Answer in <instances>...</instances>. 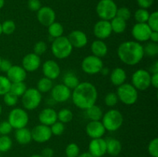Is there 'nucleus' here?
Segmentation results:
<instances>
[{"mask_svg": "<svg viewBox=\"0 0 158 157\" xmlns=\"http://www.w3.org/2000/svg\"><path fill=\"white\" fill-rule=\"evenodd\" d=\"M73 104L80 109H88L96 104L98 97L97 88L89 82L80 83L71 94Z\"/></svg>", "mask_w": 158, "mask_h": 157, "instance_id": "nucleus-1", "label": "nucleus"}, {"mask_svg": "<svg viewBox=\"0 0 158 157\" xmlns=\"http://www.w3.org/2000/svg\"><path fill=\"white\" fill-rule=\"evenodd\" d=\"M117 55L120 61L127 66L138 64L144 56L143 47L136 41H127L122 42L117 49Z\"/></svg>", "mask_w": 158, "mask_h": 157, "instance_id": "nucleus-2", "label": "nucleus"}, {"mask_svg": "<svg viewBox=\"0 0 158 157\" xmlns=\"http://www.w3.org/2000/svg\"><path fill=\"white\" fill-rule=\"evenodd\" d=\"M73 47L66 36H60L54 38L51 45V51L54 56L59 59L68 58L72 54Z\"/></svg>", "mask_w": 158, "mask_h": 157, "instance_id": "nucleus-3", "label": "nucleus"}, {"mask_svg": "<svg viewBox=\"0 0 158 157\" xmlns=\"http://www.w3.org/2000/svg\"><path fill=\"white\" fill-rule=\"evenodd\" d=\"M102 123L106 131L115 132L120 129L123 123V116L117 109H110L103 114L102 117Z\"/></svg>", "mask_w": 158, "mask_h": 157, "instance_id": "nucleus-4", "label": "nucleus"}, {"mask_svg": "<svg viewBox=\"0 0 158 157\" xmlns=\"http://www.w3.org/2000/svg\"><path fill=\"white\" fill-rule=\"evenodd\" d=\"M117 95L124 105L132 106L138 99V91L131 83H123L117 88Z\"/></svg>", "mask_w": 158, "mask_h": 157, "instance_id": "nucleus-5", "label": "nucleus"}, {"mask_svg": "<svg viewBox=\"0 0 158 157\" xmlns=\"http://www.w3.org/2000/svg\"><path fill=\"white\" fill-rule=\"evenodd\" d=\"M117 9L114 0H100L97 5L96 11L100 19L110 21L117 15Z\"/></svg>", "mask_w": 158, "mask_h": 157, "instance_id": "nucleus-6", "label": "nucleus"}, {"mask_svg": "<svg viewBox=\"0 0 158 157\" xmlns=\"http://www.w3.org/2000/svg\"><path fill=\"white\" fill-rule=\"evenodd\" d=\"M42 101V93L35 88H29L22 95V103L26 110L32 111L36 109Z\"/></svg>", "mask_w": 158, "mask_h": 157, "instance_id": "nucleus-7", "label": "nucleus"}, {"mask_svg": "<svg viewBox=\"0 0 158 157\" xmlns=\"http://www.w3.org/2000/svg\"><path fill=\"white\" fill-rule=\"evenodd\" d=\"M29 115L25 109L21 108H15L9 112L8 120L12 129H19L26 127L29 123Z\"/></svg>", "mask_w": 158, "mask_h": 157, "instance_id": "nucleus-8", "label": "nucleus"}, {"mask_svg": "<svg viewBox=\"0 0 158 157\" xmlns=\"http://www.w3.org/2000/svg\"><path fill=\"white\" fill-rule=\"evenodd\" d=\"M151 75L148 71L140 69L134 72L131 78V84L137 91L147 90L151 86Z\"/></svg>", "mask_w": 158, "mask_h": 157, "instance_id": "nucleus-9", "label": "nucleus"}, {"mask_svg": "<svg viewBox=\"0 0 158 157\" xmlns=\"http://www.w3.org/2000/svg\"><path fill=\"white\" fill-rule=\"evenodd\" d=\"M103 68V62L99 57L94 55L85 57L81 62V69L88 75H96L101 72Z\"/></svg>", "mask_w": 158, "mask_h": 157, "instance_id": "nucleus-10", "label": "nucleus"}, {"mask_svg": "<svg viewBox=\"0 0 158 157\" xmlns=\"http://www.w3.org/2000/svg\"><path fill=\"white\" fill-rule=\"evenodd\" d=\"M31 135L32 140L38 143H44L50 139L52 134L49 126L40 124L31 130Z\"/></svg>", "mask_w": 158, "mask_h": 157, "instance_id": "nucleus-11", "label": "nucleus"}, {"mask_svg": "<svg viewBox=\"0 0 158 157\" xmlns=\"http://www.w3.org/2000/svg\"><path fill=\"white\" fill-rule=\"evenodd\" d=\"M152 30L147 23H136L132 28L131 34L136 42H144L149 40Z\"/></svg>", "mask_w": 158, "mask_h": 157, "instance_id": "nucleus-12", "label": "nucleus"}, {"mask_svg": "<svg viewBox=\"0 0 158 157\" xmlns=\"http://www.w3.org/2000/svg\"><path fill=\"white\" fill-rule=\"evenodd\" d=\"M51 95L56 103H64L71 98V89L66 87L64 84H58L53 86L51 89Z\"/></svg>", "mask_w": 158, "mask_h": 157, "instance_id": "nucleus-13", "label": "nucleus"}, {"mask_svg": "<svg viewBox=\"0 0 158 157\" xmlns=\"http://www.w3.org/2000/svg\"><path fill=\"white\" fill-rule=\"evenodd\" d=\"M112 32L110 21L100 19L94 26V35L98 39L103 40L109 38Z\"/></svg>", "mask_w": 158, "mask_h": 157, "instance_id": "nucleus-14", "label": "nucleus"}, {"mask_svg": "<svg viewBox=\"0 0 158 157\" xmlns=\"http://www.w3.org/2000/svg\"><path fill=\"white\" fill-rule=\"evenodd\" d=\"M37 19L43 26L48 27L56 22L55 11L49 6H43L37 11Z\"/></svg>", "mask_w": 158, "mask_h": 157, "instance_id": "nucleus-15", "label": "nucleus"}, {"mask_svg": "<svg viewBox=\"0 0 158 157\" xmlns=\"http://www.w3.org/2000/svg\"><path fill=\"white\" fill-rule=\"evenodd\" d=\"M22 66L23 69L29 72L36 71L41 66V58L34 52L26 54L22 61Z\"/></svg>", "mask_w": 158, "mask_h": 157, "instance_id": "nucleus-16", "label": "nucleus"}, {"mask_svg": "<svg viewBox=\"0 0 158 157\" xmlns=\"http://www.w3.org/2000/svg\"><path fill=\"white\" fill-rule=\"evenodd\" d=\"M42 69L44 77L51 80L56 79L61 72V69L58 63L52 59L46 60L42 66Z\"/></svg>", "mask_w": 158, "mask_h": 157, "instance_id": "nucleus-17", "label": "nucleus"}, {"mask_svg": "<svg viewBox=\"0 0 158 157\" xmlns=\"http://www.w3.org/2000/svg\"><path fill=\"white\" fill-rule=\"evenodd\" d=\"M68 39L73 48L82 49L86 46L88 38L84 32L80 30H73L68 35Z\"/></svg>", "mask_w": 158, "mask_h": 157, "instance_id": "nucleus-18", "label": "nucleus"}, {"mask_svg": "<svg viewBox=\"0 0 158 157\" xmlns=\"http://www.w3.org/2000/svg\"><path fill=\"white\" fill-rule=\"evenodd\" d=\"M89 152L95 157H102L106 153V140L103 138L92 139L89 144Z\"/></svg>", "mask_w": 158, "mask_h": 157, "instance_id": "nucleus-19", "label": "nucleus"}, {"mask_svg": "<svg viewBox=\"0 0 158 157\" xmlns=\"http://www.w3.org/2000/svg\"><path fill=\"white\" fill-rule=\"evenodd\" d=\"M86 132L91 139L102 138L106 132L101 121H90L86 126Z\"/></svg>", "mask_w": 158, "mask_h": 157, "instance_id": "nucleus-20", "label": "nucleus"}, {"mask_svg": "<svg viewBox=\"0 0 158 157\" xmlns=\"http://www.w3.org/2000/svg\"><path fill=\"white\" fill-rule=\"evenodd\" d=\"M27 75V72L23 68V66L18 65H12V67L6 72V77L12 83L24 82Z\"/></svg>", "mask_w": 158, "mask_h": 157, "instance_id": "nucleus-21", "label": "nucleus"}, {"mask_svg": "<svg viewBox=\"0 0 158 157\" xmlns=\"http://www.w3.org/2000/svg\"><path fill=\"white\" fill-rule=\"evenodd\" d=\"M38 119L40 124L50 126L57 121V112L52 108H46L40 112Z\"/></svg>", "mask_w": 158, "mask_h": 157, "instance_id": "nucleus-22", "label": "nucleus"}, {"mask_svg": "<svg viewBox=\"0 0 158 157\" xmlns=\"http://www.w3.org/2000/svg\"><path fill=\"white\" fill-rule=\"evenodd\" d=\"M91 52L93 55L99 58L106 56L108 52V47L106 43L100 39L94 40L91 44Z\"/></svg>", "mask_w": 158, "mask_h": 157, "instance_id": "nucleus-23", "label": "nucleus"}, {"mask_svg": "<svg viewBox=\"0 0 158 157\" xmlns=\"http://www.w3.org/2000/svg\"><path fill=\"white\" fill-rule=\"evenodd\" d=\"M106 140V153L111 156H117L121 152L122 145L118 139L115 138L110 137Z\"/></svg>", "mask_w": 158, "mask_h": 157, "instance_id": "nucleus-24", "label": "nucleus"}, {"mask_svg": "<svg viewBox=\"0 0 158 157\" xmlns=\"http://www.w3.org/2000/svg\"><path fill=\"white\" fill-rule=\"evenodd\" d=\"M110 78L111 83L114 86L118 87L120 85L125 83L127 79L126 71L122 68H116L111 72Z\"/></svg>", "mask_w": 158, "mask_h": 157, "instance_id": "nucleus-25", "label": "nucleus"}, {"mask_svg": "<svg viewBox=\"0 0 158 157\" xmlns=\"http://www.w3.org/2000/svg\"><path fill=\"white\" fill-rule=\"evenodd\" d=\"M15 138L20 145H27L32 140L31 131L26 127L15 129Z\"/></svg>", "mask_w": 158, "mask_h": 157, "instance_id": "nucleus-26", "label": "nucleus"}, {"mask_svg": "<svg viewBox=\"0 0 158 157\" xmlns=\"http://www.w3.org/2000/svg\"><path fill=\"white\" fill-rule=\"evenodd\" d=\"M86 115L90 121H100L103 117V110L96 104L86 109Z\"/></svg>", "mask_w": 158, "mask_h": 157, "instance_id": "nucleus-27", "label": "nucleus"}, {"mask_svg": "<svg viewBox=\"0 0 158 157\" xmlns=\"http://www.w3.org/2000/svg\"><path fill=\"white\" fill-rule=\"evenodd\" d=\"M111 29L112 32H115L117 34L123 33L127 29V21L119 18V17L115 16L114 18L110 20Z\"/></svg>", "mask_w": 158, "mask_h": 157, "instance_id": "nucleus-28", "label": "nucleus"}, {"mask_svg": "<svg viewBox=\"0 0 158 157\" xmlns=\"http://www.w3.org/2000/svg\"><path fill=\"white\" fill-rule=\"evenodd\" d=\"M64 29L62 24L57 22H54L53 23L48 26V33L49 36L53 38H59L60 36H63Z\"/></svg>", "mask_w": 158, "mask_h": 157, "instance_id": "nucleus-29", "label": "nucleus"}, {"mask_svg": "<svg viewBox=\"0 0 158 157\" xmlns=\"http://www.w3.org/2000/svg\"><path fill=\"white\" fill-rule=\"evenodd\" d=\"M63 83L66 87L69 88V89L73 90L79 84H80V80L79 78L73 72H68L64 75L63 79Z\"/></svg>", "mask_w": 158, "mask_h": 157, "instance_id": "nucleus-30", "label": "nucleus"}, {"mask_svg": "<svg viewBox=\"0 0 158 157\" xmlns=\"http://www.w3.org/2000/svg\"><path fill=\"white\" fill-rule=\"evenodd\" d=\"M52 87H53L52 80L49 79L46 77H43V78H40L37 83L36 89L41 93H46V92H50Z\"/></svg>", "mask_w": 158, "mask_h": 157, "instance_id": "nucleus-31", "label": "nucleus"}, {"mask_svg": "<svg viewBox=\"0 0 158 157\" xmlns=\"http://www.w3.org/2000/svg\"><path fill=\"white\" fill-rule=\"evenodd\" d=\"M73 118V113L69 109H62L57 112V120L63 123H68Z\"/></svg>", "mask_w": 158, "mask_h": 157, "instance_id": "nucleus-32", "label": "nucleus"}, {"mask_svg": "<svg viewBox=\"0 0 158 157\" xmlns=\"http://www.w3.org/2000/svg\"><path fill=\"white\" fill-rule=\"evenodd\" d=\"M27 89L26 85L24 82H19V83H13L11 84L10 92L15 94L16 96L19 97L24 94L26 90Z\"/></svg>", "mask_w": 158, "mask_h": 157, "instance_id": "nucleus-33", "label": "nucleus"}, {"mask_svg": "<svg viewBox=\"0 0 158 157\" xmlns=\"http://www.w3.org/2000/svg\"><path fill=\"white\" fill-rule=\"evenodd\" d=\"M143 47V52H144V55H148L149 57H154L158 55V44L155 42H150L147 43Z\"/></svg>", "mask_w": 158, "mask_h": 157, "instance_id": "nucleus-34", "label": "nucleus"}, {"mask_svg": "<svg viewBox=\"0 0 158 157\" xmlns=\"http://www.w3.org/2000/svg\"><path fill=\"white\" fill-rule=\"evenodd\" d=\"M149 15L150 13L148 9L140 8L134 13V18L137 23H147Z\"/></svg>", "mask_w": 158, "mask_h": 157, "instance_id": "nucleus-35", "label": "nucleus"}, {"mask_svg": "<svg viewBox=\"0 0 158 157\" xmlns=\"http://www.w3.org/2000/svg\"><path fill=\"white\" fill-rule=\"evenodd\" d=\"M15 29H16V25L12 20H6L2 23V34L5 35H11L15 32Z\"/></svg>", "mask_w": 158, "mask_h": 157, "instance_id": "nucleus-36", "label": "nucleus"}, {"mask_svg": "<svg viewBox=\"0 0 158 157\" xmlns=\"http://www.w3.org/2000/svg\"><path fill=\"white\" fill-rule=\"evenodd\" d=\"M12 140L9 135H0V152H6L12 148Z\"/></svg>", "mask_w": 158, "mask_h": 157, "instance_id": "nucleus-37", "label": "nucleus"}, {"mask_svg": "<svg viewBox=\"0 0 158 157\" xmlns=\"http://www.w3.org/2000/svg\"><path fill=\"white\" fill-rule=\"evenodd\" d=\"M11 83L9 78L4 75H0V95H4L10 91Z\"/></svg>", "mask_w": 158, "mask_h": 157, "instance_id": "nucleus-38", "label": "nucleus"}, {"mask_svg": "<svg viewBox=\"0 0 158 157\" xmlns=\"http://www.w3.org/2000/svg\"><path fill=\"white\" fill-rule=\"evenodd\" d=\"M66 157H77L80 155V147L77 143H69L66 148Z\"/></svg>", "mask_w": 158, "mask_h": 157, "instance_id": "nucleus-39", "label": "nucleus"}, {"mask_svg": "<svg viewBox=\"0 0 158 157\" xmlns=\"http://www.w3.org/2000/svg\"><path fill=\"white\" fill-rule=\"evenodd\" d=\"M147 24L152 31L158 32V12L157 11L150 14Z\"/></svg>", "mask_w": 158, "mask_h": 157, "instance_id": "nucleus-40", "label": "nucleus"}, {"mask_svg": "<svg viewBox=\"0 0 158 157\" xmlns=\"http://www.w3.org/2000/svg\"><path fill=\"white\" fill-rule=\"evenodd\" d=\"M18 96L9 91L3 95V102L8 106H15L18 103Z\"/></svg>", "mask_w": 158, "mask_h": 157, "instance_id": "nucleus-41", "label": "nucleus"}, {"mask_svg": "<svg viewBox=\"0 0 158 157\" xmlns=\"http://www.w3.org/2000/svg\"><path fill=\"white\" fill-rule=\"evenodd\" d=\"M51 129V132L53 135H61L65 131V126L64 123L57 120L56 123H54L52 126H49Z\"/></svg>", "mask_w": 158, "mask_h": 157, "instance_id": "nucleus-42", "label": "nucleus"}, {"mask_svg": "<svg viewBox=\"0 0 158 157\" xmlns=\"http://www.w3.org/2000/svg\"><path fill=\"white\" fill-rule=\"evenodd\" d=\"M47 50V45L44 41H39L34 45L33 52L39 56L43 55Z\"/></svg>", "mask_w": 158, "mask_h": 157, "instance_id": "nucleus-43", "label": "nucleus"}, {"mask_svg": "<svg viewBox=\"0 0 158 157\" xmlns=\"http://www.w3.org/2000/svg\"><path fill=\"white\" fill-rule=\"evenodd\" d=\"M118 97H117V93L114 92H110V93L106 94V96L104 98V103L106 106H109V107H114L117 105V102H118Z\"/></svg>", "mask_w": 158, "mask_h": 157, "instance_id": "nucleus-44", "label": "nucleus"}, {"mask_svg": "<svg viewBox=\"0 0 158 157\" xmlns=\"http://www.w3.org/2000/svg\"><path fill=\"white\" fill-rule=\"evenodd\" d=\"M148 152L152 157H158V138H154L148 144Z\"/></svg>", "mask_w": 158, "mask_h": 157, "instance_id": "nucleus-45", "label": "nucleus"}, {"mask_svg": "<svg viewBox=\"0 0 158 157\" xmlns=\"http://www.w3.org/2000/svg\"><path fill=\"white\" fill-rule=\"evenodd\" d=\"M116 16L125 20V21H127V20H129L130 18H131V10L127 7L119 8V9H117V15H116Z\"/></svg>", "mask_w": 158, "mask_h": 157, "instance_id": "nucleus-46", "label": "nucleus"}, {"mask_svg": "<svg viewBox=\"0 0 158 157\" xmlns=\"http://www.w3.org/2000/svg\"><path fill=\"white\" fill-rule=\"evenodd\" d=\"M12 127L8 121L0 123V135H8L12 131Z\"/></svg>", "mask_w": 158, "mask_h": 157, "instance_id": "nucleus-47", "label": "nucleus"}, {"mask_svg": "<svg viewBox=\"0 0 158 157\" xmlns=\"http://www.w3.org/2000/svg\"><path fill=\"white\" fill-rule=\"evenodd\" d=\"M27 5L29 9L32 12H37L42 7L41 2L40 0H29Z\"/></svg>", "mask_w": 158, "mask_h": 157, "instance_id": "nucleus-48", "label": "nucleus"}, {"mask_svg": "<svg viewBox=\"0 0 158 157\" xmlns=\"http://www.w3.org/2000/svg\"><path fill=\"white\" fill-rule=\"evenodd\" d=\"M12 64L11 63V62L9 59H2L1 63H0V70L2 72H7L9 71V69L12 67Z\"/></svg>", "mask_w": 158, "mask_h": 157, "instance_id": "nucleus-49", "label": "nucleus"}, {"mask_svg": "<svg viewBox=\"0 0 158 157\" xmlns=\"http://www.w3.org/2000/svg\"><path fill=\"white\" fill-rule=\"evenodd\" d=\"M154 2V0H137V5L140 6V8L145 9H148V8L152 6Z\"/></svg>", "mask_w": 158, "mask_h": 157, "instance_id": "nucleus-50", "label": "nucleus"}, {"mask_svg": "<svg viewBox=\"0 0 158 157\" xmlns=\"http://www.w3.org/2000/svg\"><path fill=\"white\" fill-rule=\"evenodd\" d=\"M41 155L43 157H53L54 151L53 149L49 147H46L43 149Z\"/></svg>", "mask_w": 158, "mask_h": 157, "instance_id": "nucleus-51", "label": "nucleus"}, {"mask_svg": "<svg viewBox=\"0 0 158 157\" xmlns=\"http://www.w3.org/2000/svg\"><path fill=\"white\" fill-rule=\"evenodd\" d=\"M151 86L155 89H158V72L153 73L151 78Z\"/></svg>", "mask_w": 158, "mask_h": 157, "instance_id": "nucleus-52", "label": "nucleus"}, {"mask_svg": "<svg viewBox=\"0 0 158 157\" xmlns=\"http://www.w3.org/2000/svg\"><path fill=\"white\" fill-rule=\"evenodd\" d=\"M149 40H151V42H158V32L157 31H152L151 33V35H150Z\"/></svg>", "mask_w": 158, "mask_h": 157, "instance_id": "nucleus-53", "label": "nucleus"}, {"mask_svg": "<svg viewBox=\"0 0 158 157\" xmlns=\"http://www.w3.org/2000/svg\"><path fill=\"white\" fill-rule=\"evenodd\" d=\"M152 67L151 68V72L153 73H157L158 72V62L156 61L154 64L152 65Z\"/></svg>", "mask_w": 158, "mask_h": 157, "instance_id": "nucleus-54", "label": "nucleus"}, {"mask_svg": "<svg viewBox=\"0 0 158 157\" xmlns=\"http://www.w3.org/2000/svg\"><path fill=\"white\" fill-rule=\"evenodd\" d=\"M77 157H95V156H94L92 154H90L89 152H84V153L80 154Z\"/></svg>", "mask_w": 158, "mask_h": 157, "instance_id": "nucleus-55", "label": "nucleus"}, {"mask_svg": "<svg viewBox=\"0 0 158 157\" xmlns=\"http://www.w3.org/2000/svg\"><path fill=\"white\" fill-rule=\"evenodd\" d=\"M5 5V0H0V9L3 8Z\"/></svg>", "mask_w": 158, "mask_h": 157, "instance_id": "nucleus-56", "label": "nucleus"}, {"mask_svg": "<svg viewBox=\"0 0 158 157\" xmlns=\"http://www.w3.org/2000/svg\"><path fill=\"white\" fill-rule=\"evenodd\" d=\"M30 157H43V156H42V155H40V154H35V155H31Z\"/></svg>", "mask_w": 158, "mask_h": 157, "instance_id": "nucleus-57", "label": "nucleus"}, {"mask_svg": "<svg viewBox=\"0 0 158 157\" xmlns=\"http://www.w3.org/2000/svg\"><path fill=\"white\" fill-rule=\"evenodd\" d=\"M2 34V23L0 22V36H1Z\"/></svg>", "mask_w": 158, "mask_h": 157, "instance_id": "nucleus-58", "label": "nucleus"}, {"mask_svg": "<svg viewBox=\"0 0 158 157\" xmlns=\"http://www.w3.org/2000/svg\"><path fill=\"white\" fill-rule=\"evenodd\" d=\"M2 112V106H1V105H0V115H1Z\"/></svg>", "mask_w": 158, "mask_h": 157, "instance_id": "nucleus-59", "label": "nucleus"}, {"mask_svg": "<svg viewBox=\"0 0 158 157\" xmlns=\"http://www.w3.org/2000/svg\"><path fill=\"white\" fill-rule=\"evenodd\" d=\"M2 58L1 55H0V63H1V61H2Z\"/></svg>", "mask_w": 158, "mask_h": 157, "instance_id": "nucleus-60", "label": "nucleus"}]
</instances>
